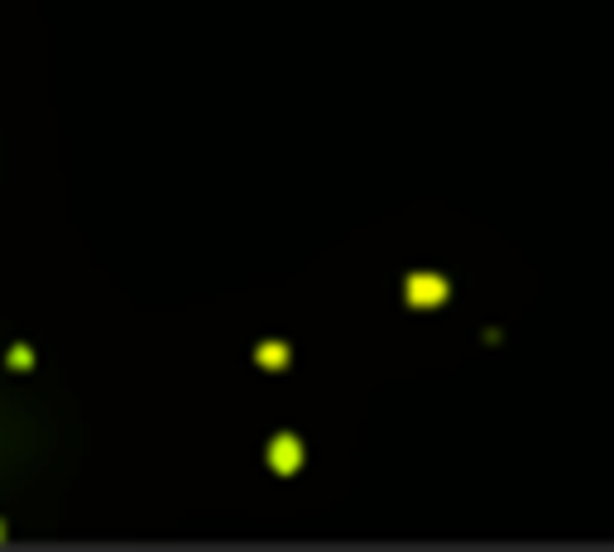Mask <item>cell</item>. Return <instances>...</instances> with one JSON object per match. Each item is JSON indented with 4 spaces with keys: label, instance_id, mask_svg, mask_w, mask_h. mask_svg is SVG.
<instances>
[{
    "label": "cell",
    "instance_id": "cell-1",
    "mask_svg": "<svg viewBox=\"0 0 614 552\" xmlns=\"http://www.w3.org/2000/svg\"><path fill=\"white\" fill-rule=\"evenodd\" d=\"M446 293H452V288H446L442 274H413L408 279V303H413V308H437Z\"/></svg>",
    "mask_w": 614,
    "mask_h": 552
},
{
    "label": "cell",
    "instance_id": "cell-2",
    "mask_svg": "<svg viewBox=\"0 0 614 552\" xmlns=\"http://www.w3.org/2000/svg\"><path fill=\"white\" fill-rule=\"evenodd\" d=\"M269 466H274L279 476H293L303 466V442L293 438V432H283V438L269 442Z\"/></svg>",
    "mask_w": 614,
    "mask_h": 552
},
{
    "label": "cell",
    "instance_id": "cell-3",
    "mask_svg": "<svg viewBox=\"0 0 614 552\" xmlns=\"http://www.w3.org/2000/svg\"><path fill=\"white\" fill-rule=\"evenodd\" d=\"M259 366H264V370H283V366H288V346H283V342H264V346H259Z\"/></svg>",
    "mask_w": 614,
    "mask_h": 552
},
{
    "label": "cell",
    "instance_id": "cell-4",
    "mask_svg": "<svg viewBox=\"0 0 614 552\" xmlns=\"http://www.w3.org/2000/svg\"><path fill=\"white\" fill-rule=\"evenodd\" d=\"M10 366L25 370V366H29V351H25V346H15V351H10Z\"/></svg>",
    "mask_w": 614,
    "mask_h": 552
},
{
    "label": "cell",
    "instance_id": "cell-5",
    "mask_svg": "<svg viewBox=\"0 0 614 552\" xmlns=\"http://www.w3.org/2000/svg\"><path fill=\"white\" fill-rule=\"evenodd\" d=\"M0 533H5V528H0Z\"/></svg>",
    "mask_w": 614,
    "mask_h": 552
}]
</instances>
